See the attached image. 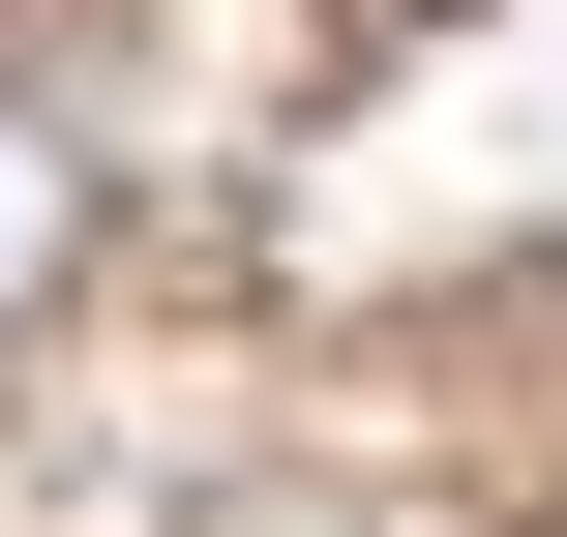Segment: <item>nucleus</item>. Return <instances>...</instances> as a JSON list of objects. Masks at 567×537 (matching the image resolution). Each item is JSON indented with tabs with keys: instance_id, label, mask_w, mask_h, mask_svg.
<instances>
[{
	"instance_id": "1",
	"label": "nucleus",
	"mask_w": 567,
	"mask_h": 537,
	"mask_svg": "<svg viewBox=\"0 0 567 537\" xmlns=\"http://www.w3.org/2000/svg\"><path fill=\"white\" fill-rule=\"evenodd\" d=\"M60 269H90V149L0 120V329H60Z\"/></svg>"
}]
</instances>
